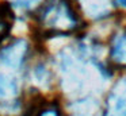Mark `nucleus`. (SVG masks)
Segmentation results:
<instances>
[{
	"instance_id": "f257e3e1",
	"label": "nucleus",
	"mask_w": 126,
	"mask_h": 116,
	"mask_svg": "<svg viewBox=\"0 0 126 116\" xmlns=\"http://www.w3.org/2000/svg\"><path fill=\"white\" fill-rule=\"evenodd\" d=\"M37 27L45 37H63L77 31L80 18L72 0H47L37 13Z\"/></svg>"
},
{
	"instance_id": "f03ea898",
	"label": "nucleus",
	"mask_w": 126,
	"mask_h": 116,
	"mask_svg": "<svg viewBox=\"0 0 126 116\" xmlns=\"http://www.w3.org/2000/svg\"><path fill=\"white\" fill-rule=\"evenodd\" d=\"M29 55V43L25 39H15L0 50V65L12 70H20Z\"/></svg>"
},
{
	"instance_id": "7ed1b4c3",
	"label": "nucleus",
	"mask_w": 126,
	"mask_h": 116,
	"mask_svg": "<svg viewBox=\"0 0 126 116\" xmlns=\"http://www.w3.org/2000/svg\"><path fill=\"white\" fill-rule=\"evenodd\" d=\"M103 116H126V77L118 80L110 90Z\"/></svg>"
},
{
	"instance_id": "20e7f679",
	"label": "nucleus",
	"mask_w": 126,
	"mask_h": 116,
	"mask_svg": "<svg viewBox=\"0 0 126 116\" xmlns=\"http://www.w3.org/2000/svg\"><path fill=\"white\" fill-rule=\"evenodd\" d=\"M1 66V65H0ZM18 70L1 66L0 69V101L11 103L16 100L19 93V80L16 77Z\"/></svg>"
},
{
	"instance_id": "39448f33",
	"label": "nucleus",
	"mask_w": 126,
	"mask_h": 116,
	"mask_svg": "<svg viewBox=\"0 0 126 116\" xmlns=\"http://www.w3.org/2000/svg\"><path fill=\"white\" fill-rule=\"evenodd\" d=\"M110 58L114 65L126 67V28L118 31L111 39Z\"/></svg>"
},
{
	"instance_id": "423d86ee",
	"label": "nucleus",
	"mask_w": 126,
	"mask_h": 116,
	"mask_svg": "<svg viewBox=\"0 0 126 116\" xmlns=\"http://www.w3.org/2000/svg\"><path fill=\"white\" fill-rule=\"evenodd\" d=\"M83 10L92 18H103L110 12L109 0H80Z\"/></svg>"
},
{
	"instance_id": "0eeeda50",
	"label": "nucleus",
	"mask_w": 126,
	"mask_h": 116,
	"mask_svg": "<svg viewBox=\"0 0 126 116\" xmlns=\"http://www.w3.org/2000/svg\"><path fill=\"white\" fill-rule=\"evenodd\" d=\"M35 116H61V111L56 104L44 105V107H39Z\"/></svg>"
},
{
	"instance_id": "6e6552de",
	"label": "nucleus",
	"mask_w": 126,
	"mask_h": 116,
	"mask_svg": "<svg viewBox=\"0 0 126 116\" xmlns=\"http://www.w3.org/2000/svg\"><path fill=\"white\" fill-rule=\"evenodd\" d=\"M42 0H10V3H12L14 5L19 8H23V10H29V8L34 7L35 4L41 3Z\"/></svg>"
},
{
	"instance_id": "1a4fd4ad",
	"label": "nucleus",
	"mask_w": 126,
	"mask_h": 116,
	"mask_svg": "<svg viewBox=\"0 0 126 116\" xmlns=\"http://www.w3.org/2000/svg\"><path fill=\"white\" fill-rule=\"evenodd\" d=\"M114 3L118 5V7L126 8V0H114Z\"/></svg>"
}]
</instances>
